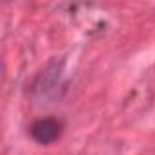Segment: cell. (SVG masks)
I'll return each instance as SVG.
<instances>
[{"mask_svg": "<svg viewBox=\"0 0 155 155\" xmlns=\"http://www.w3.org/2000/svg\"><path fill=\"white\" fill-rule=\"evenodd\" d=\"M29 133H31L35 142H38L42 146H48V144H53L55 140H58V137L62 133V124L53 117H46V119L37 120L31 126Z\"/></svg>", "mask_w": 155, "mask_h": 155, "instance_id": "cell-1", "label": "cell"}]
</instances>
